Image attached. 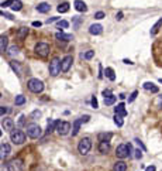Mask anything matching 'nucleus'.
<instances>
[{
    "label": "nucleus",
    "mask_w": 162,
    "mask_h": 171,
    "mask_svg": "<svg viewBox=\"0 0 162 171\" xmlns=\"http://www.w3.org/2000/svg\"><path fill=\"white\" fill-rule=\"evenodd\" d=\"M27 86H28V89L31 91L32 94H41L44 91V82L37 79V78H31L28 81V84H27Z\"/></svg>",
    "instance_id": "f257e3e1"
},
{
    "label": "nucleus",
    "mask_w": 162,
    "mask_h": 171,
    "mask_svg": "<svg viewBox=\"0 0 162 171\" xmlns=\"http://www.w3.org/2000/svg\"><path fill=\"white\" fill-rule=\"evenodd\" d=\"M25 130H27V136L31 139H38L41 137V127L37 125V123H30V125H27V127H25Z\"/></svg>",
    "instance_id": "f03ea898"
},
{
    "label": "nucleus",
    "mask_w": 162,
    "mask_h": 171,
    "mask_svg": "<svg viewBox=\"0 0 162 171\" xmlns=\"http://www.w3.org/2000/svg\"><path fill=\"white\" fill-rule=\"evenodd\" d=\"M90 149H92V142H90L89 137L82 139L81 142H79V144H78V150H79V153H81L82 156L88 154L90 151Z\"/></svg>",
    "instance_id": "7ed1b4c3"
},
{
    "label": "nucleus",
    "mask_w": 162,
    "mask_h": 171,
    "mask_svg": "<svg viewBox=\"0 0 162 171\" xmlns=\"http://www.w3.org/2000/svg\"><path fill=\"white\" fill-rule=\"evenodd\" d=\"M10 140L14 144H23L25 142V133L21 130H13L10 133Z\"/></svg>",
    "instance_id": "20e7f679"
},
{
    "label": "nucleus",
    "mask_w": 162,
    "mask_h": 171,
    "mask_svg": "<svg viewBox=\"0 0 162 171\" xmlns=\"http://www.w3.org/2000/svg\"><path fill=\"white\" fill-rule=\"evenodd\" d=\"M35 54L37 55H40V57L45 58V57H48V54L49 51H51V48H49V45L47 44V43H38V44L35 45Z\"/></svg>",
    "instance_id": "39448f33"
},
{
    "label": "nucleus",
    "mask_w": 162,
    "mask_h": 171,
    "mask_svg": "<svg viewBox=\"0 0 162 171\" xmlns=\"http://www.w3.org/2000/svg\"><path fill=\"white\" fill-rule=\"evenodd\" d=\"M61 62L62 61H59L58 57L52 58V61L49 62V74H51L52 77H57L58 74L61 72Z\"/></svg>",
    "instance_id": "423d86ee"
},
{
    "label": "nucleus",
    "mask_w": 162,
    "mask_h": 171,
    "mask_svg": "<svg viewBox=\"0 0 162 171\" xmlns=\"http://www.w3.org/2000/svg\"><path fill=\"white\" fill-rule=\"evenodd\" d=\"M57 133L59 136H65L68 135L69 130H71V123L69 122H61V120H58L57 122Z\"/></svg>",
    "instance_id": "0eeeda50"
},
{
    "label": "nucleus",
    "mask_w": 162,
    "mask_h": 171,
    "mask_svg": "<svg viewBox=\"0 0 162 171\" xmlns=\"http://www.w3.org/2000/svg\"><path fill=\"white\" fill-rule=\"evenodd\" d=\"M23 168H24L23 161L18 160V159L12 160V161H8V164H7V170L8 171H23Z\"/></svg>",
    "instance_id": "6e6552de"
},
{
    "label": "nucleus",
    "mask_w": 162,
    "mask_h": 171,
    "mask_svg": "<svg viewBox=\"0 0 162 171\" xmlns=\"http://www.w3.org/2000/svg\"><path fill=\"white\" fill-rule=\"evenodd\" d=\"M116 156H117L118 159H126V157H130L128 144H120V146L116 149Z\"/></svg>",
    "instance_id": "1a4fd4ad"
},
{
    "label": "nucleus",
    "mask_w": 162,
    "mask_h": 171,
    "mask_svg": "<svg viewBox=\"0 0 162 171\" xmlns=\"http://www.w3.org/2000/svg\"><path fill=\"white\" fill-rule=\"evenodd\" d=\"M72 62H73L72 55H66L61 62V71L62 72H68L69 68H71V65H72Z\"/></svg>",
    "instance_id": "9d476101"
},
{
    "label": "nucleus",
    "mask_w": 162,
    "mask_h": 171,
    "mask_svg": "<svg viewBox=\"0 0 162 171\" xmlns=\"http://www.w3.org/2000/svg\"><path fill=\"white\" fill-rule=\"evenodd\" d=\"M2 127H3L6 132H13L14 130V122H13V119L3 118V120H2Z\"/></svg>",
    "instance_id": "9b49d317"
},
{
    "label": "nucleus",
    "mask_w": 162,
    "mask_h": 171,
    "mask_svg": "<svg viewBox=\"0 0 162 171\" xmlns=\"http://www.w3.org/2000/svg\"><path fill=\"white\" fill-rule=\"evenodd\" d=\"M73 6H75V9H76L78 12H81V13L88 12V6H86V3L85 2H82V0H75Z\"/></svg>",
    "instance_id": "f8f14e48"
},
{
    "label": "nucleus",
    "mask_w": 162,
    "mask_h": 171,
    "mask_svg": "<svg viewBox=\"0 0 162 171\" xmlns=\"http://www.w3.org/2000/svg\"><path fill=\"white\" fill-rule=\"evenodd\" d=\"M89 33L92 34V36H99V34L103 33V27H101L100 24H92L89 27Z\"/></svg>",
    "instance_id": "ddd939ff"
},
{
    "label": "nucleus",
    "mask_w": 162,
    "mask_h": 171,
    "mask_svg": "<svg viewBox=\"0 0 162 171\" xmlns=\"http://www.w3.org/2000/svg\"><path fill=\"white\" fill-rule=\"evenodd\" d=\"M55 38L59 41H71V40H73V36L72 34H65L64 31H59V33L55 34Z\"/></svg>",
    "instance_id": "4468645a"
},
{
    "label": "nucleus",
    "mask_w": 162,
    "mask_h": 171,
    "mask_svg": "<svg viewBox=\"0 0 162 171\" xmlns=\"http://www.w3.org/2000/svg\"><path fill=\"white\" fill-rule=\"evenodd\" d=\"M2 159H6V157H7L8 154H10V153H12V147H10V144H7V143H3V144H2Z\"/></svg>",
    "instance_id": "2eb2a0df"
},
{
    "label": "nucleus",
    "mask_w": 162,
    "mask_h": 171,
    "mask_svg": "<svg viewBox=\"0 0 162 171\" xmlns=\"http://www.w3.org/2000/svg\"><path fill=\"white\" fill-rule=\"evenodd\" d=\"M114 112H116V113L117 115H121L123 118H124V116H127V110H126V105H124V103H118L117 105V108H114Z\"/></svg>",
    "instance_id": "dca6fc26"
},
{
    "label": "nucleus",
    "mask_w": 162,
    "mask_h": 171,
    "mask_svg": "<svg viewBox=\"0 0 162 171\" xmlns=\"http://www.w3.org/2000/svg\"><path fill=\"white\" fill-rule=\"evenodd\" d=\"M110 150V142H100L99 143V151L106 154L107 151Z\"/></svg>",
    "instance_id": "f3484780"
},
{
    "label": "nucleus",
    "mask_w": 162,
    "mask_h": 171,
    "mask_svg": "<svg viewBox=\"0 0 162 171\" xmlns=\"http://www.w3.org/2000/svg\"><path fill=\"white\" fill-rule=\"evenodd\" d=\"M51 10V6H49L48 3H40L38 6H37V12L38 13H47Z\"/></svg>",
    "instance_id": "a211bd4d"
},
{
    "label": "nucleus",
    "mask_w": 162,
    "mask_h": 171,
    "mask_svg": "<svg viewBox=\"0 0 162 171\" xmlns=\"http://www.w3.org/2000/svg\"><path fill=\"white\" fill-rule=\"evenodd\" d=\"M144 89H147V91H151V92H152V94H157V92H158V86H155L154 84H152V82H145V84H144Z\"/></svg>",
    "instance_id": "6ab92c4d"
},
{
    "label": "nucleus",
    "mask_w": 162,
    "mask_h": 171,
    "mask_svg": "<svg viewBox=\"0 0 162 171\" xmlns=\"http://www.w3.org/2000/svg\"><path fill=\"white\" fill-rule=\"evenodd\" d=\"M116 101H117V96H114L113 94L109 95V96H104V105L106 106H111L116 103Z\"/></svg>",
    "instance_id": "aec40b11"
},
{
    "label": "nucleus",
    "mask_w": 162,
    "mask_h": 171,
    "mask_svg": "<svg viewBox=\"0 0 162 171\" xmlns=\"http://www.w3.org/2000/svg\"><path fill=\"white\" fill-rule=\"evenodd\" d=\"M113 171H127V164L124 161H117L114 164Z\"/></svg>",
    "instance_id": "412c9836"
},
{
    "label": "nucleus",
    "mask_w": 162,
    "mask_h": 171,
    "mask_svg": "<svg viewBox=\"0 0 162 171\" xmlns=\"http://www.w3.org/2000/svg\"><path fill=\"white\" fill-rule=\"evenodd\" d=\"M81 119H76L75 122H73V126H72V136H76L78 133H79V129H81Z\"/></svg>",
    "instance_id": "4be33fe9"
},
{
    "label": "nucleus",
    "mask_w": 162,
    "mask_h": 171,
    "mask_svg": "<svg viewBox=\"0 0 162 171\" xmlns=\"http://www.w3.org/2000/svg\"><path fill=\"white\" fill-rule=\"evenodd\" d=\"M57 122L58 120H52V119H49L48 125H47V133H52V132L57 129Z\"/></svg>",
    "instance_id": "5701e85b"
},
{
    "label": "nucleus",
    "mask_w": 162,
    "mask_h": 171,
    "mask_svg": "<svg viewBox=\"0 0 162 171\" xmlns=\"http://www.w3.org/2000/svg\"><path fill=\"white\" fill-rule=\"evenodd\" d=\"M10 7H12L13 12H20L21 9H23V3H21L20 0H13V3Z\"/></svg>",
    "instance_id": "b1692460"
},
{
    "label": "nucleus",
    "mask_w": 162,
    "mask_h": 171,
    "mask_svg": "<svg viewBox=\"0 0 162 171\" xmlns=\"http://www.w3.org/2000/svg\"><path fill=\"white\" fill-rule=\"evenodd\" d=\"M113 137L111 133H99L97 139H99V142H110V139Z\"/></svg>",
    "instance_id": "393cba45"
},
{
    "label": "nucleus",
    "mask_w": 162,
    "mask_h": 171,
    "mask_svg": "<svg viewBox=\"0 0 162 171\" xmlns=\"http://www.w3.org/2000/svg\"><path fill=\"white\" fill-rule=\"evenodd\" d=\"M104 74H106V77L109 78L110 81H116V74H114V69L113 68H106V71H104Z\"/></svg>",
    "instance_id": "a878e982"
},
{
    "label": "nucleus",
    "mask_w": 162,
    "mask_h": 171,
    "mask_svg": "<svg viewBox=\"0 0 162 171\" xmlns=\"http://www.w3.org/2000/svg\"><path fill=\"white\" fill-rule=\"evenodd\" d=\"M6 48H7V37L2 36V37H0V51H2V53H4V51H6Z\"/></svg>",
    "instance_id": "bb28decb"
},
{
    "label": "nucleus",
    "mask_w": 162,
    "mask_h": 171,
    "mask_svg": "<svg viewBox=\"0 0 162 171\" xmlns=\"http://www.w3.org/2000/svg\"><path fill=\"white\" fill-rule=\"evenodd\" d=\"M162 26V17L159 19L157 23H155L154 26H152V29H151V36H155V34L158 33V30H159V27Z\"/></svg>",
    "instance_id": "cd10ccee"
},
{
    "label": "nucleus",
    "mask_w": 162,
    "mask_h": 171,
    "mask_svg": "<svg viewBox=\"0 0 162 171\" xmlns=\"http://www.w3.org/2000/svg\"><path fill=\"white\" fill-rule=\"evenodd\" d=\"M27 34H28V29H27V27H21V29L18 30V33H17V36H18L20 40H24Z\"/></svg>",
    "instance_id": "c85d7f7f"
},
{
    "label": "nucleus",
    "mask_w": 162,
    "mask_h": 171,
    "mask_svg": "<svg viewBox=\"0 0 162 171\" xmlns=\"http://www.w3.org/2000/svg\"><path fill=\"white\" fill-rule=\"evenodd\" d=\"M114 123L117 125V127H121L123 125H124V120H123V116L121 115H114Z\"/></svg>",
    "instance_id": "c756f323"
},
{
    "label": "nucleus",
    "mask_w": 162,
    "mask_h": 171,
    "mask_svg": "<svg viewBox=\"0 0 162 171\" xmlns=\"http://www.w3.org/2000/svg\"><path fill=\"white\" fill-rule=\"evenodd\" d=\"M57 10H58V13H66L69 10V3H62V4H59L57 7Z\"/></svg>",
    "instance_id": "7c9ffc66"
},
{
    "label": "nucleus",
    "mask_w": 162,
    "mask_h": 171,
    "mask_svg": "<svg viewBox=\"0 0 162 171\" xmlns=\"http://www.w3.org/2000/svg\"><path fill=\"white\" fill-rule=\"evenodd\" d=\"M14 103H16L17 106L24 105V103H25V96H23V95H17L16 99H14Z\"/></svg>",
    "instance_id": "2f4dec72"
},
{
    "label": "nucleus",
    "mask_w": 162,
    "mask_h": 171,
    "mask_svg": "<svg viewBox=\"0 0 162 171\" xmlns=\"http://www.w3.org/2000/svg\"><path fill=\"white\" fill-rule=\"evenodd\" d=\"M58 29H59V30H61V31H62V30H64V29H68V27H69V23H68V21H66V20H59V21H58Z\"/></svg>",
    "instance_id": "473e14b6"
},
{
    "label": "nucleus",
    "mask_w": 162,
    "mask_h": 171,
    "mask_svg": "<svg viewBox=\"0 0 162 171\" xmlns=\"http://www.w3.org/2000/svg\"><path fill=\"white\" fill-rule=\"evenodd\" d=\"M17 53H18V48H17L16 45H13V47H10L7 51V54L10 55V57H14V55H17Z\"/></svg>",
    "instance_id": "72a5a7b5"
},
{
    "label": "nucleus",
    "mask_w": 162,
    "mask_h": 171,
    "mask_svg": "<svg viewBox=\"0 0 162 171\" xmlns=\"http://www.w3.org/2000/svg\"><path fill=\"white\" fill-rule=\"evenodd\" d=\"M82 57L85 58V60H92L94 57V51H88V53L82 54Z\"/></svg>",
    "instance_id": "f704fd0d"
},
{
    "label": "nucleus",
    "mask_w": 162,
    "mask_h": 171,
    "mask_svg": "<svg viewBox=\"0 0 162 171\" xmlns=\"http://www.w3.org/2000/svg\"><path fill=\"white\" fill-rule=\"evenodd\" d=\"M10 67H12V68L16 71L17 75H20V67H18V64H16V61H12V62H10Z\"/></svg>",
    "instance_id": "c9c22d12"
},
{
    "label": "nucleus",
    "mask_w": 162,
    "mask_h": 171,
    "mask_svg": "<svg viewBox=\"0 0 162 171\" xmlns=\"http://www.w3.org/2000/svg\"><path fill=\"white\" fill-rule=\"evenodd\" d=\"M137 96H138V92H137V91H134L133 94L130 95V98H128V103L134 102V101H135V98H137Z\"/></svg>",
    "instance_id": "e433bc0d"
},
{
    "label": "nucleus",
    "mask_w": 162,
    "mask_h": 171,
    "mask_svg": "<svg viewBox=\"0 0 162 171\" xmlns=\"http://www.w3.org/2000/svg\"><path fill=\"white\" fill-rule=\"evenodd\" d=\"M134 142L137 143V144H138V147H140V149H141V150H144V151L147 150V147L144 146V143H142L141 140H140V139H135V140H134Z\"/></svg>",
    "instance_id": "4c0bfd02"
},
{
    "label": "nucleus",
    "mask_w": 162,
    "mask_h": 171,
    "mask_svg": "<svg viewBox=\"0 0 162 171\" xmlns=\"http://www.w3.org/2000/svg\"><path fill=\"white\" fill-rule=\"evenodd\" d=\"M8 112H10V109H7L6 106H2V108H0V115H2V118H4V115L8 113Z\"/></svg>",
    "instance_id": "58836bf2"
},
{
    "label": "nucleus",
    "mask_w": 162,
    "mask_h": 171,
    "mask_svg": "<svg viewBox=\"0 0 162 171\" xmlns=\"http://www.w3.org/2000/svg\"><path fill=\"white\" fill-rule=\"evenodd\" d=\"M94 19H97V20H101V19H104V13H103V12H97L96 14H94Z\"/></svg>",
    "instance_id": "ea45409f"
},
{
    "label": "nucleus",
    "mask_w": 162,
    "mask_h": 171,
    "mask_svg": "<svg viewBox=\"0 0 162 171\" xmlns=\"http://www.w3.org/2000/svg\"><path fill=\"white\" fill-rule=\"evenodd\" d=\"M89 119H90L89 115H85V116H82V118H81V122L82 123H86V122H89Z\"/></svg>",
    "instance_id": "a19ab883"
},
{
    "label": "nucleus",
    "mask_w": 162,
    "mask_h": 171,
    "mask_svg": "<svg viewBox=\"0 0 162 171\" xmlns=\"http://www.w3.org/2000/svg\"><path fill=\"white\" fill-rule=\"evenodd\" d=\"M92 106H93L94 109H97V108H99V103H97V99L94 98V96H93V98H92Z\"/></svg>",
    "instance_id": "79ce46f5"
},
{
    "label": "nucleus",
    "mask_w": 162,
    "mask_h": 171,
    "mask_svg": "<svg viewBox=\"0 0 162 171\" xmlns=\"http://www.w3.org/2000/svg\"><path fill=\"white\" fill-rule=\"evenodd\" d=\"M13 3V0H6V2H3L2 3V7H7V6H12Z\"/></svg>",
    "instance_id": "37998d69"
},
{
    "label": "nucleus",
    "mask_w": 162,
    "mask_h": 171,
    "mask_svg": "<svg viewBox=\"0 0 162 171\" xmlns=\"http://www.w3.org/2000/svg\"><path fill=\"white\" fill-rule=\"evenodd\" d=\"M134 153H135V159H138V160H140V159H141V157H142V153H141V151H140V149H138V150H135V151H134Z\"/></svg>",
    "instance_id": "c03bdc74"
},
{
    "label": "nucleus",
    "mask_w": 162,
    "mask_h": 171,
    "mask_svg": "<svg viewBox=\"0 0 162 171\" xmlns=\"http://www.w3.org/2000/svg\"><path fill=\"white\" fill-rule=\"evenodd\" d=\"M40 116H41L40 110H35V112H32V115H31V118H40Z\"/></svg>",
    "instance_id": "a18cd8bd"
},
{
    "label": "nucleus",
    "mask_w": 162,
    "mask_h": 171,
    "mask_svg": "<svg viewBox=\"0 0 162 171\" xmlns=\"http://www.w3.org/2000/svg\"><path fill=\"white\" fill-rule=\"evenodd\" d=\"M103 78V69H101V65L99 64V79H101Z\"/></svg>",
    "instance_id": "49530a36"
},
{
    "label": "nucleus",
    "mask_w": 162,
    "mask_h": 171,
    "mask_svg": "<svg viewBox=\"0 0 162 171\" xmlns=\"http://www.w3.org/2000/svg\"><path fill=\"white\" fill-rule=\"evenodd\" d=\"M41 26H42L41 21H32V27H41Z\"/></svg>",
    "instance_id": "de8ad7c7"
},
{
    "label": "nucleus",
    "mask_w": 162,
    "mask_h": 171,
    "mask_svg": "<svg viewBox=\"0 0 162 171\" xmlns=\"http://www.w3.org/2000/svg\"><path fill=\"white\" fill-rule=\"evenodd\" d=\"M109 95H111V91H110V89H104V91H103V96H109Z\"/></svg>",
    "instance_id": "09e8293b"
},
{
    "label": "nucleus",
    "mask_w": 162,
    "mask_h": 171,
    "mask_svg": "<svg viewBox=\"0 0 162 171\" xmlns=\"http://www.w3.org/2000/svg\"><path fill=\"white\" fill-rule=\"evenodd\" d=\"M57 20H59V17H52V19H49V20L47 21V23L49 24V23H54V21H57Z\"/></svg>",
    "instance_id": "8fccbe9b"
},
{
    "label": "nucleus",
    "mask_w": 162,
    "mask_h": 171,
    "mask_svg": "<svg viewBox=\"0 0 162 171\" xmlns=\"http://www.w3.org/2000/svg\"><path fill=\"white\" fill-rule=\"evenodd\" d=\"M123 62H124V64H127V65H134V62L130 61V60H123Z\"/></svg>",
    "instance_id": "3c124183"
},
{
    "label": "nucleus",
    "mask_w": 162,
    "mask_h": 171,
    "mask_svg": "<svg viewBox=\"0 0 162 171\" xmlns=\"http://www.w3.org/2000/svg\"><path fill=\"white\" fill-rule=\"evenodd\" d=\"M116 19H117V20H121L123 19V12H118L117 16H116Z\"/></svg>",
    "instance_id": "603ef678"
},
{
    "label": "nucleus",
    "mask_w": 162,
    "mask_h": 171,
    "mask_svg": "<svg viewBox=\"0 0 162 171\" xmlns=\"http://www.w3.org/2000/svg\"><path fill=\"white\" fill-rule=\"evenodd\" d=\"M145 171H155V166H150V167H147Z\"/></svg>",
    "instance_id": "864d4df0"
},
{
    "label": "nucleus",
    "mask_w": 162,
    "mask_h": 171,
    "mask_svg": "<svg viewBox=\"0 0 162 171\" xmlns=\"http://www.w3.org/2000/svg\"><path fill=\"white\" fill-rule=\"evenodd\" d=\"M24 116H20V120H18V125H23V123H24Z\"/></svg>",
    "instance_id": "5fc2aeb1"
},
{
    "label": "nucleus",
    "mask_w": 162,
    "mask_h": 171,
    "mask_svg": "<svg viewBox=\"0 0 162 171\" xmlns=\"http://www.w3.org/2000/svg\"><path fill=\"white\" fill-rule=\"evenodd\" d=\"M158 102H159V106H161V108H162V95H161V96H159V99H158Z\"/></svg>",
    "instance_id": "6e6d98bb"
},
{
    "label": "nucleus",
    "mask_w": 162,
    "mask_h": 171,
    "mask_svg": "<svg viewBox=\"0 0 162 171\" xmlns=\"http://www.w3.org/2000/svg\"><path fill=\"white\" fill-rule=\"evenodd\" d=\"M159 84H162V78H161V79H159Z\"/></svg>",
    "instance_id": "4d7b16f0"
}]
</instances>
